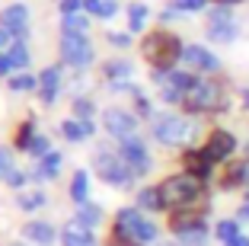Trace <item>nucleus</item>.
Masks as SVG:
<instances>
[{
	"mask_svg": "<svg viewBox=\"0 0 249 246\" xmlns=\"http://www.w3.org/2000/svg\"><path fill=\"white\" fill-rule=\"evenodd\" d=\"M13 42H16V38L10 36V32L3 29V26H0V51H7V48H10V45H13Z\"/></svg>",
	"mask_w": 249,
	"mask_h": 246,
	"instance_id": "a18cd8bd",
	"label": "nucleus"
},
{
	"mask_svg": "<svg viewBox=\"0 0 249 246\" xmlns=\"http://www.w3.org/2000/svg\"><path fill=\"white\" fill-rule=\"evenodd\" d=\"M189 134H192V122H185L182 115H157L154 118V138L160 144L176 147L182 141H189Z\"/></svg>",
	"mask_w": 249,
	"mask_h": 246,
	"instance_id": "39448f33",
	"label": "nucleus"
},
{
	"mask_svg": "<svg viewBox=\"0 0 249 246\" xmlns=\"http://www.w3.org/2000/svg\"><path fill=\"white\" fill-rule=\"evenodd\" d=\"M7 58L13 61V67H16V71L29 67V45H26V42H13V45L7 48Z\"/></svg>",
	"mask_w": 249,
	"mask_h": 246,
	"instance_id": "393cba45",
	"label": "nucleus"
},
{
	"mask_svg": "<svg viewBox=\"0 0 249 246\" xmlns=\"http://www.w3.org/2000/svg\"><path fill=\"white\" fill-rule=\"evenodd\" d=\"M205 3H208V0H173V7H176L179 13H182V10H185V13H192V10H201Z\"/></svg>",
	"mask_w": 249,
	"mask_h": 246,
	"instance_id": "e433bc0d",
	"label": "nucleus"
},
{
	"mask_svg": "<svg viewBox=\"0 0 249 246\" xmlns=\"http://www.w3.org/2000/svg\"><path fill=\"white\" fill-rule=\"evenodd\" d=\"M144 19H147V7L144 3H131L128 7V32H141L144 29Z\"/></svg>",
	"mask_w": 249,
	"mask_h": 246,
	"instance_id": "a878e982",
	"label": "nucleus"
},
{
	"mask_svg": "<svg viewBox=\"0 0 249 246\" xmlns=\"http://www.w3.org/2000/svg\"><path fill=\"white\" fill-rule=\"evenodd\" d=\"M71 198H73V205L89 202V173L77 170V176H73V182H71Z\"/></svg>",
	"mask_w": 249,
	"mask_h": 246,
	"instance_id": "4be33fe9",
	"label": "nucleus"
},
{
	"mask_svg": "<svg viewBox=\"0 0 249 246\" xmlns=\"http://www.w3.org/2000/svg\"><path fill=\"white\" fill-rule=\"evenodd\" d=\"M38 80L32 77V74H13L10 77V90H36Z\"/></svg>",
	"mask_w": 249,
	"mask_h": 246,
	"instance_id": "c756f323",
	"label": "nucleus"
},
{
	"mask_svg": "<svg viewBox=\"0 0 249 246\" xmlns=\"http://www.w3.org/2000/svg\"><path fill=\"white\" fill-rule=\"evenodd\" d=\"M58 170H61V153L52 151L48 157L38 160V170L32 176H36V179H54V176H58Z\"/></svg>",
	"mask_w": 249,
	"mask_h": 246,
	"instance_id": "412c9836",
	"label": "nucleus"
},
{
	"mask_svg": "<svg viewBox=\"0 0 249 246\" xmlns=\"http://www.w3.org/2000/svg\"><path fill=\"white\" fill-rule=\"evenodd\" d=\"M227 246H249V237H243V233H240V237H236V240H230Z\"/></svg>",
	"mask_w": 249,
	"mask_h": 246,
	"instance_id": "de8ad7c7",
	"label": "nucleus"
},
{
	"mask_svg": "<svg viewBox=\"0 0 249 246\" xmlns=\"http://www.w3.org/2000/svg\"><path fill=\"white\" fill-rule=\"evenodd\" d=\"M141 48H144V58L154 64V71H173V64L182 61L185 45H179V38L173 32H150Z\"/></svg>",
	"mask_w": 249,
	"mask_h": 246,
	"instance_id": "f257e3e1",
	"label": "nucleus"
},
{
	"mask_svg": "<svg viewBox=\"0 0 249 246\" xmlns=\"http://www.w3.org/2000/svg\"><path fill=\"white\" fill-rule=\"evenodd\" d=\"M160 195H163V205H182V208H189V205L201 195V179L192 176V173L169 176L160 186Z\"/></svg>",
	"mask_w": 249,
	"mask_h": 246,
	"instance_id": "f03ea898",
	"label": "nucleus"
},
{
	"mask_svg": "<svg viewBox=\"0 0 249 246\" xmlns=\"http://www.w3.org/2000/svg\"><path fill=\"white\" fill-rule=\"evenodd\" d=\"M96 170H99L103 182H109V186L124 189V186H131V182H134L131 170L124 167V160L118 157V153H106V151H99V153H96Z\"/></svg>",
	"mask_w": 249,
	"mask_h": 246,
	"instance_id": "423d86ee",
	"label": "nucleus"
},
{
	"mask_svg": "<svg viewBox=\"0 0 249 246\" xmlns=\"http://www.w3.org/2000/svg\"><path fill=\"white\" fill-rule=\"evenodd\" d=\"M217 7H233V3H243V0H214Z\"/></svg>",
	"mask_w": 249,
	"mask_h": 246,
	"instance_id": "09e8293b",
	"label": "nucleus"
},
{
	"mask_svg": "<svg viewBox=\"0 0 249 246\" xmlns=\"http://www.w3.org/2000/svg\"><path fill=\"white\" fill-rule=\"evenodd\" d=\"M103 125H106V131H109L112 138H118V141L134 138V131H138V118H134L131 112H124V109H106Z\"/></svg>",
	"mask_w": 249,
	"mask_h": 246,
	"instance_id": "1a4fd4ad",
	"label": "nucleus"
},
{
	"mask_svg": "<svg viewBox=\"0 0 249 246\" xmlns=\"http://www.w3.org/2000/svg\"><path fill=\"white\" fill-rule=\"evenodd\" d=\"M150 80L160 87L163 102H185V93H189V87L195 83V77H192V74H182V71H154Z\"/></svg>",
	"mask_w": 249,
	"mask_h": 246,
	"instance_id": "7ed1b4c3",
	"label": "nucleus"
},
{
	"mask_svg": "<svg viewBox=\"0 0 249 246\" xmlns=\"http://www.w3.org/2000/svg\"><path fill=\"white\" fill-rule=\"evenodd\" d=\"M115 10H118V3H115V0H103V10H99V19H112V16H115Z\"/></svg>",
	"mask_w": 249,
	"mask_h": 246,
	"instance_id": "79ce46f5",
	"label": "nucleus"
},
{
	"mask_svg": "<svg viewBox=\"0 0 249 246\" xmlns=\"http://www.w3.org/2000/svg\"><path fill=\"white\" fill-rule=\"evenodd\" d=\"M96 131V125L93 122H80V118H67V122H61V134H64L67 141H87L89 134Z\"/></svg>",
	"mask_w": 249,
	"mask_h": 246,
	"instance_id": "dca6fc26",
	"label": "nucleus"
},
{
	"mask_svg": "<svg viewBox=\"0 0 249 246\" xmlns=\"http://www.w3.org/2000/svg\"><path fill=\"white\" fill-rule=\"evenodd\" d=\"M99 217H103V211L96 208V205L83 202V205H77V217H73V221H80L83 227H89V230H93V227L99 224Z\"/></svg>",
	"mask_w": 249,
	"mask_h": 246,
	"instance_id": "5701e85b",
	"label": "nucleus"
},
{
	"mask_svg": "<svg viewBox=\"0 0 249 246\" xmlns=\"http://www.w3.org/2000/svg\"><path fill=\"white\" fill-rule=\"evenodd\" d=\"M10 170H13V153H10L7 147H3V151H0V179H3V176H7Z\"/></svg>",
	"mask_w": 249,
	"mask_h": 246,
	"instance_id": "58836bf2",
	"label": "nucleus"
},
{
	"mask_svg": "<svg viewBox=\"0 0 249 246\" xmlns=\"http://www.w3.org/2000/svg\"><path fill=\"white\" fill-rule=\"evenodd\" d=\"M61 240H64V246H99L96 237H93V230L83 227L80 221H71V224L64 227V233H61Z\"/></svg>",
	"mask_w": 249,
	"mask_h": 246,
	"instance_id": "ddd939ff",
	"label": "nucleus"
},
{
	"mask_svg": "<svg viewBox=\"0 0 249 246\" xmlns=\"http://www.w3.org/2000/svg\"><path fill=\"white\" fill-rule=\"evenodd\" d=\"M138 208H144V211L163 208V195H160V189H157V186L141 189V192H138Z\"/></svg>",
	"mask_w": 249,
	"mask_h": 246,
	"instance_id": "b1692460",
	"label": "nucleus"
},
{
	"mask_svg": "<svg viewBox=\"0 0 249 246\" xmlns=\"http://www.w3.org/2000/svg\"><path fill=\"white\" fill-rule=\"evenodd\" d=\"M83 10L93 16H99V10H103V0H83Z\"/></svg>",
	"mask_w": 249,
	"mask_h": 246,
	"instance_id": "c03bdc74",
	"label": "nucleus"
},
{
	"mask_svg": "<svg viewBox=\"0 0 249 246\" xmlns=\"http://www.w3.org/2000/svg\"><path fill=\"white\" fill-rule=\"evenodd\" d=\"M83 10V0H61V13L71 16V13H80Z\"/></svg>",
	"mask_w": 249,
	"mask_h": 246,
	"instance_id": "a19ab883",
	"label": "nucleus"
},
{
	"mask_svg": "<svg viewBox=\"0 0 249 246\" xmlns=\"http://www.w3.org/2000/svg\"><path fill=\"white\" fill-rule=\"evenodd\" d=\"M182 64L185 67H192V71H217L220 67V61L214 58L208 48H201V45H185L182 48Z\"/></svg>",
	"mask_w": 249,
	"mask_h": 246,
	"instance_id": "9b49d317",
	"label": "nucleus"
},
{
	"mask_svg": "<svg viewBox=\"0 0 249 246\" xmlns=\"http://www.w3.org/2000/svg\"><path fill=\"white\" fill-rule=\"evenodd\" d=\"M230 182H233V186H246V182H249V163L236 167L233 173H230Z\"/></svg>",
	"mask_w": 249,
	"mask_h": 246,
	"instance_id": "4c0bfd02",
	"label": "nucleus"
},
{
	"mask_svg": "<svg viewBox=\"0 0 249 246\" xmlns=\"http://www.w3.org/2000/svg\"><path fill=\"white\" fill-rule=\"evenodd\" d=\"M0 26H3L16 42H26V36H29V7L10 3V7L0 13Z\"/></svg>",
	"mask_w": 249,
	"mask_h": 246,
	"instance_id": "9d476101",
	"label": "nucleus"
},
{
	"mask_svg": "<svg viewBox=\"0 0 249 246\" xmlns=\"http://www.w3.org/2000/svg\"><path fill=\"white\" fill-rule=\"evenodd\" d=\"M208 22H233V13H230V7H214L208 13Z\"/></svg>",
	"mask_w": 249,
	"mask_h": 246,
	"instance_id": "c9c22d12",
	"label": "nucleus"
},
{
	"mask_svg": "<svg viewBox=\"0 0 249 246\" xmlns=\"http://www.w3.org/2000/svg\"><path fill=\"white\" fill-rule=\"evenodd\" d=\"M103 74L109 80H124V77H131V64H128V61H106V67H103Z\"/></svg>",
	"mask_w": 249,
	"mask_h": 246,
	"instance_id": "bb28decb",
	"label": "nucleus"
},
{
	"mask_svg": "<svg viewBox=\"0 0 249 246\" xmlns=\"http://www.w3.org/2000/svg\"><path fill=\"white\" fill-rule=\"evenodd\" d=\"M118 157L124 160V167L131 170L134 179H138V176H144L147 170H150V153H147V147L141 144L138 138L122 141V147H118Z\"/></svg>",
	"mask_w": 249,
	"mask_h": 246,
	"instance_id": "6e6552de",
	"label": "nucleus"
},
{
	"mask_svg": "<svg viewBox=\"0 0 249 246\" xmlns=\"http://www.w3.org/2000/svg\"><path fill=\"white\" fill-rule=\"evenodd\" d=\"M45 202H48V198H45V192H26V195L16 198V205H19L22 211H38Z\"/></svg>",
	"mask_w": 249,
	"mask_h": 246,
	"instance_id": "cd10ccee",
	"label": "nucleus"
},
{
	"mask_svg": "<svg viewBox=\"0 0 249 246\" xmlns=\"http://www.w3.org/2000/svg\"><path fill=\"white\" fill-rule=\"evenodd\" d=\"M61 29H64V36H87L89 29V16L87 13H71L61 19Z\"/></svg>",
	"mask_w": 249,
	"mask_h": 246,
	"instance_id": "aec40b11",
	"label": "nucleus"
},
{
	"mask_svg": "<svg viewBox=\"0 0 249 246\" xmlns=\"http://www.w3.org/2000/svg\"><path fill=\"white\" fill-rule=\"evenodd\" d=\"M217 237L224 240V243L236 240V237H240V224H236V221H220V224H217Z\"/></svg>",
	"mask_w": 249,
	"mask_h": 246,
	"instance_id": "7c9ffc66",
	"label": "nucleus"
},
{
	"mask_svg": "<svg viewBox=\"0 0 249 246\" xmlns=\"http://www.w3.org/2000/svg\"><path fill=\"white\" fill-rule=\"evenodd\" d=\"M185 173L198 176V179L205 182L208 176H211V160H208V153L205 151H192L189 157H185Z\"/></svg>",
	"mask_w": 249,
	"mask_h": 246,
	"instance_id": "a211bd4d",
	"label": "nucleus"
},
{
	"mask_svg": "<svg viewBox=\"0 0 249 246\" xmlns=\"http://www.w3.org/2000/svg\"><path fill=\"white\" fill-rule=\"evenodd\" d=\"M189 112H211V109L220 106V87L214 83V80H198L189 87V93H185V102H182Z\"/></svg>",
	"mask_w": 249,
	"mask_h": 246,
	"instance_id": "20e7f679",
	"label": "nucleus"
},
{
	"mask_svg": "<svg viewBox=\"0 0 249 246\" xmlns=\"http://www.w3.org/2000/svg\"><path fill=\"white\" fill-rule=\"evenodd\" d=\"M26 179H29V176L22 173V170H10V173H7V182L13 189H22V186H26Z\"/></svg>",
	"mask_w": 249,
	"mask_h": 246,
	"instance_id": "ea45409f",
	"label": "nucleus"
},
{
	"mask_svg": "<svg viewBox=\"0 0 249 246\" xmlns=\"http://www.w3.org/2000/svg\"><path fill=\"white\" fill-rule=\"evenodd\" d=\"M109 42H112V45H128L131 38H128V36H109Z\"/></svg>",
	"mask_w": 249,
	"mask_h": 246,
	"instance_id": "49530a36",
	"label": "nucleus"
},
{
	"mask_svg": "<svg viewBox=\"0 0 249 246\" xmlns=\"http://www.w3.org/2000/svg\"><path fill=\"white\" fill-rule=\"evenodd\" d=\"M38 87H42V102H54L61 87V67H45L38 74Z\"/></svg>",
	"mask_w": 249,
	"mask_h": 246,
	"instance_id": "2eb2a0df",
	"label": "nucleus"
},
{
	"mask_svg": "<svg viewBox=\"0 0 249 246\" xmlns=\"http://www.w3.org/2000/svg\"><path fill=\"white\" fill-rule=\"evenodd\" d=\"M32 141H36V125H32V122H22L19 134H16V144H19L22 151H26V147H29Z\"/></svg>",
	"mask_w": 249,
	"mask_h": 246,
	"instance_id": "473e14b6",
	"label": "nucleus"
},
{
	"mask_svg": "<svg viewBox=\"0 0 249 246\" xmlns=\"http://www.w3.org/2000/svg\"><path fill=\"white\" fill-rule=\"evenodd\" d=\"M179 246H205L208 243V230H189V233H176Z\"/></svg>",
	"mask_w": 249,
	"mask_h": 246,
	"instance_id": "c85d7f7f",
	"label": "nucleus"
},
{
	"mask_svg": "<svg viewBox=\"0 0 249 246\" xmlns=\"http://www.w3.org/2000/svg\"><path fill=\"white\" fill-rule=\"evenodd\" d=\"M243 99H246V106H249V90H246V93H243Z\"/></svg>",
	"mask_w": 249,
	"mask_h": 246,
	"instance_id": "3c124183",
	"label": "nucleus"
},
{
	"mask_svg": "<svg viewBox=\"0 0 249 246\" xmlns=\"http://www.w3.org/2000/svg\"><path fill=\"white\" fill-rule=\"evenodd\" d=\"M154 240H157V224L154 221H144L138 227V243H154Z\"/></svg>",
	"mask_w": 249,
	"mask_h": 246,
	"instance_id": "f704fd0d",
	"label": "nucleus"
},
{
	"mask_svg": "<svg viewBox=\"0 0 249 246\" xmlns=\"http://www.w3.org/2000/svg\"><path fill=\"white\" fill-rule=\"evenodd\" d=\"M89 115H93V102L89 99H73V118L89 122Z\"/></svg>",
	"mask_w": 249,
	"mask_h": 246,
	"instance_id": "72a5a7b5",
	"label": "nucleus"
},
{
	"mask_svg": "<svg viewBox=\"0 0 249 246\" xmlns=\"http://www.w3.org/2000/svg\"><path fill=\"white\" fill-rule=\"evenodd\" d=\"M243 217H249V202H246V205H243Z\"/></svg>",
	"mask_w": 249,
	"mask_h": 246,
	"instance_id": "8fccbe9b",
	"label": "nucleus"
},
{
	"mask_svg": "<svg viewBox=\"0 0 249 246\" xmlns=\"http://www.w3.org/2000/svg\"><path fill=\"white\" fill-rule=\"evenodd\" d=\"M61 58H64V64L80 71L93 61V42L87 36H64L61 38Z\"/></svg>",
	"mask_w": 249,
	"mask_h": 246,
	"instance_id": "0eeeda50",
	"label": "nucleus"
},
{
	"mask_svg": "<svg viewBox=\"0 0 249 246\" xmlns=\"http://www.w3.org/2000/svg\"><path fill=\"white\" fill-rule=\"evenodd\" d=\"M173 230H176V233H189V230H208V227H205V217H201V214H189V211H182V214L173 217Z\"/></svg>",
	"mask_w": 249,
	"mask_h": 246,
	"instance_id": "6ab92c4d",
	"label": "nucleus"
},
{
	"mask_svg": "<svg viewBox=\"0 0 249 246\" xmlns=\"http://www.w3.org/2000/svg\"><path fill=\"white\" fill-rule=\"evenodd\" d=\"M201 151L208 153L211 163H217V160H227L230 153L236 151V141H233L230 131H211V138H208V144L201 147Z\"/></svg>",
	"mask_w": 249,
	"mask_h": 246,
	"instance_id": "f8f14e48",
	"label": "nucleus"
},
{
	"mask_svg": "<svg viewBox=\"0 0 249 246\" xmlns=\"http://www.w3.org/2000/svg\"><path fill=\"white\" fill-rule=\"evenodd\" d=\"M240 36V26L236 22H208V38L214 45H230Z\"/></svg>",
	"mask_w": 249,
	"mask_h": 246,
	"instance_id": "f3484780",
	"label": "nucleus"
},
{
	"mask_svg": "<svg viewBox=\"0 0 249 246\" xmlns=\"http://www.w3.org/2000/svg\"><path fill=\"white\" fill-rule=\"evenodd\" d=\"M16 67H13V61L7 58V51H0V77H10Z\"/></svg>",
	"mask_w": 249,
	"mask_h": 246,
	"instance_id": "37998d69",
	"label": "nucleus"
},
{
	"mask_svg": "<svg viewBox=\"0 0 249 246\" xmlns=\"http://www.w3.org/2000/svg\"><path fill=\"white\" fill-rule=\"evenodd\" d=\"M22 240L38 243V246H48V243H54V227L45 224V221H29V224L22 227Z\"/></svg>",
	"mask_w": 249,
	"mask_h": 246,
	"instance_id": "4468645a",
	"label": "nucleus"
},
{
	"mask_svg": "<svg viewBox=\"0 0 249 246\" xmlns=\"http://www.w3.org/2000/svg\"><path fill=\"white\" fill-rule=\"evenodd\" d=\"M26 153H32V157H48L52 153V147H48V138H42V134H36V141H32L29 147H26Z\"/></svg>",
	"mask_w": 249,
	"mask_h": 246,
	"instance_id": "2f4dec72",
	"label": "nucleus"
}]
</instances>
